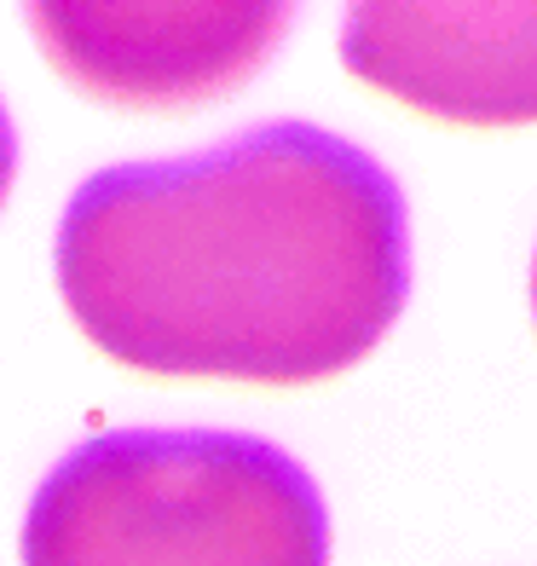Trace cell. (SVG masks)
<instances>
[{"label": "cell", "mask_w": 537, "mask_h": 566, "mask_svg": "<svg viewBox=\"0 0 537 566\" xmlns=\"http://www.w3.org/2000/svg\"><path fill=\"white\" fill-rule=\"evenodd\" d=\"M53 261L105 358L261 388L352 370L411 290L393 174L313 122L82 179Z\"/></svg>", "instance_id": "obj_1"}, {"label": "cell", "mask_w": 537, "mask_h": 566, "mask_svg": "<svg viewBox=\"0 0 537 566\" xmlns=\"http://www.w3.org/2000/svg\"><path fill=\"white\" fill-rule=\"evenodd\" d=\"M23 566H329V514L272 440L116 428L41 480Z\"/></svg>", "instance_id": "obj_2"}, {"label": "cell", "mask_w": 537, "mask_h": 566, "mask_svg": "<svg viewBox=\"0 0 537 566\" xmlns=\"http://www.w3.org/2000/svg\"><path fill=\"white\" fill-rule=\"evenodd\" d=\"M289 7H35L30 30L64 82L105 105L179 111L243 87L277 41Z\"/></svg>", "instance_id": "obj_3"}, {"label": "cell", "mask_w": 537, "mask_h": 566, "mask_svg": "<svg viewBox=\"0 0 537 566\" xmlns=\"http://www.w3.org/2000/svg\"><path fill=\"white\" fill-rule=\"evenodd\" d=\"M341 64L433 122H537V7H352Z\"/></svg>", "instance_id": "obj_4"}, {"label": "cell", "mask_w": 537, "mask_h": 566, "mask_svg": "<svg viewBox=\"0 0 537 566\" xmlns=\"http://www.w3.org/2000/svg\"><path fill=\"white\" fill-rule=\"evenodd\" d=\"M12 174H18V139H12V122H7V105H0V209H7Z\"/></svg>", "instance_id": "obj_5"}, {"label": "cell", "mask_w": 537, "mask_h": 566, "mask_svg": "<svg viewBox=\"0 0 537 566\" xmlns=\"http://www.w3.org/2000/svg\"><path fill=\"white\" fill-rule=\"evenodd\" d=\"M531 306H537V266H531Z\"/></svg>", "instance_id": "obj_6"}]
</instances>
